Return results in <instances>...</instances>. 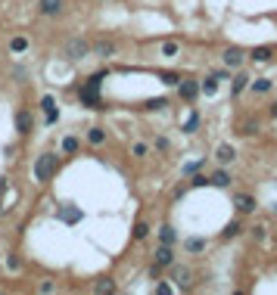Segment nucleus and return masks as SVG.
I'll use <instances>...</instances> for the list:
<instances>
[{"mask_svg": "<svg viewBox=\"0 0 277 295\" xmlns=\"http://www.w3.org/2000/svg\"><path fill=\"white\" fill-rule=\"evenodd\" d=\"M56 168H60V158H56L53 153H41V156L35 158V180H41V183L53 180Z\"/></svg>", "mask_w": 277, "mask_h": 295, "instance_id": "1", "label": "nucleus"}, {"mask_svg": "<svg viewBox=\"0 0 277 295\" xmlns=\"http://www.w3.org/2000/svg\"><path fill=\"white\" fill-rule=\"evenodd\" d=\"M63 56L69 59V62H78V59H87V56H90V40H85V38H72V40H65V47H63Z\"/></svg>", "mask_w": 277, "mask_h": 295, "instance_id": "2", "label": "nucleus"}, {"mask_svg": "<svg viewBox=\"0 0 277 295\" xmlns=\"http://www.w3.org/2000/svg\"><path fill=\"white\" fill-rule=\"evenodd\" d=\"M171 283H174V289L187 292L193 286V271L190 267H181V264H171Z\"/></svg>", "mask_w": 277, "mask_h": 295, "instance_id": "3", "label": "nucleus"}, {"mask_svg": "<svg viewBox=\"0 0 277 295\" xmlns=\"http://www.w3.org/2000/svg\"><path fill=\"white\" fill-rule=\"evenodd\" d=\"M234 208H237L240 215H253L258 208V202H256L253 193H234Z\"/></svg>", "mask_w": 277, "mask_h": 295, "instance_id": "4", "label": "nucleus"}, {"mask_svg": "<svg viewBox=\"0 0 277 295\" xmlns=\"http://www.w3.org/2000/svg\"><path fill=\"white\" fill-rule=\"evenodd\" d=\"M221 59H224L228 69H243V62H246V50H243V47H228L221 53Z\"/></svg>", "mask_w": 277, "mask_h": 295, "instance_id": "5", "label": "nucleus"}, {"mask_svg": "<svg viewBox=\"0 0 277 295\" xmlns=\"http://www.w3.org/2000/svg\"><path fill=\"white\" fill-rule=\"evenodd\" d=\"M38 13L53 19V16H63L65 13V0H38Z\"/></svg>", "mask_w": 277, "mask_h": 295, "instance_id": "6", "label": "nucleus"}, {"mask_svg": "<svg viewBox=\"0 0 277 295\" xmlns=\"http://www.w3.org/2000/svg\"><path fill=\"white\" fill-rule=\"evenodd\" d=\"M274 53H277V47H253L246 53V59H249V62H271Z\"/></svg>", "mask_w": 277, "mask_h": 295, "instance_id": "7", "label": "nucleus"}, {"mask_svg": "<svg viewBox=\"0 0 277 295\" xmlns=\"http://www.w3.org/2000/svg\"><path fill=\"white\" fill-rule=\"evenodd\" d=\"M215 158H218V165H234V158H237V149H234L231 143H218Z\"/></svg>", "mask_w": 277, "mask_h": 295, "instance_id": "8", "label": "nucleus"}, {"mask_svg": "<svg viewBox=\"0 0 277 295\" xmlns=\"http://www.w3.org/2000/svg\"><path fill=\"white\" fill-rule=\"evenodd\" d=\"M181 246L187 255H199V252H206V236H187Z\"/></svg>", "mask_w": 277, "mask_h": 295, "instance_id": "9", "label": "nucleus"}, {"mask_svg": "<svg viewBox=\"0 0 277 295\" xmlns=\"http://www.w3.org/2000/svg\"><path fill=\"white\" fill-rule=\"evenodd\" d=\"M90 53L100 59H109V56H115V44L112 40H97V44H90Z\"/></svg>", "mask_w": 277, "mask_h": 295, "instance_id": "10", "label": "nucleus"}, {"mask_svg": "<svg viewBox=\"0 0 277 295\" xmlns=\"http://www.w3.org/2000/svg\"><path fill=\"white\" fill-rule=\"evenodd\" d=\"M156 264H159V267H171V264H174V249L162 242V246L156 249Z\"/></svg>", "mask_w": 277, "mask_h": 295, "instance_id": "11", "label": "nucleus"}, {"mask_svg": "<svg viewBox=\"0 0 277 295\" xmlns=\"http://www.w3.org/2000/svg\"><path fill=\"white\" fill-rule=\"evenodd\" d=\"M199 94V81H178V97L181 99H196Z\"/></svg>", "mask_w": 277, "mask_h": 295, "instance_id": "12", "label": "nucleus"}, {"mask_svg": "<svg viewBox=\"0 0 277 295\" xmlns=\"http://www.w3.org/2000/svg\"><path fill=\"white\" fill-rule=\"evenodd\" d=\"M249 81H253V78H249L246 72H237V75H234V78H231V94H234V97H240L243 90L249 87Z\"/></svg>", "mask_w": 277, "mask_h": 295, "instance_id": "13", "label": "nucleus"}, {"mask_svg": "<svg viewBox=\"0 0 277 295\" xmlns=\"http://www.w3.org/2000/svg\"><path fill=\"white\" fill-rule=\"evenodd\" d=\"M231 180H234V177L224 171V168H218V171L209 177V183H212V187H218V190H228V187H231Z\"/></svg>", "mask_w": 277, "mask_h": 295, "instance_id": "14", "label": "nucleus"}, {"mask_svg": "<svg viewBox=\"0 0 277 295\" xmlns=\"http://www.w3.org/2000/svg\"><path fill=\"white\" fill-rule=\"evenodd\" d=\"M97 90H100V87H90V84H85V87H81V94H78L81 103H87V106L97 109V106H100V94H97Z\"/></svg>", "mask_w": 277, "mask_h": 295, "instance_id": "15", "label": "nucleus"}, {"mask_svg": "<svg viewBox=\"0 0 277 295\" xmlns=\"http://www.w3.org/2000/svg\"><path fill=\"white\" fill-rule=\"evenodd\" d=\"M271 87H274L271 78H256V81H249L246 90H253V94H271Z\"/></svg>", "mask_w": 277, "mask_h": 295, "instance_id": "16", "label": "nucleus"}, {"mask_svg": "<svg viewBox=\"0 0 277 295\" xmlns=\"http://www.w3.org/2000/svg\"><path fill=\"white\" fill-rule=\"evenodd\" d=\"M16 131H19V134H28L31 131V112H25V109L16 112Z\"/></svg>", "mask_w": 277, "mask_h": 295, "instance_id": "17", "label": "nucleus"}, {"mask_svg": "<svg viewBox=\"0 0 277 295\" xmlns=\"http://www.w3.org/2000/svg\"><path fill=\"white\" fill-rule=\"evenodd\" d=\"M159 239H162L165 246H174V242H178V230H174L171 224H162L159 227Z\"/></svg>", "mask_w": 277, "mask_h": 295, "instance_id": "18", "label": "nucleus"}, {"mask_svg": "<svg viewBox=\"0 0 277 295\" xmlns=\"http://www.w3.org/2000/svg\"><path fill=\"white\" fill-rule=\"evenodd\" d=\"M237 134H240V137H253V134H258V121H256V118L240 121V124H237Z\"/></svg>", "mask_w": 277, "mask_h": 295, "instance_id": "19", "label": "nucleus"}, {"mask_svg": "<svg viewBox=\"0 0 277 295\" xmlns=\"http://www.w3.org/2000/svg\"><path fill=\"white\" fill-rule=\"evenodd\" d=\"M149 230H153V227H149L147 221H137V224H134V233H131V236H134V242H144L147 236H149Z\"/></svg>", "mask_w": 277, "mask_h": 295, "instance_id": "20", "label": "nucleus"}, {"mask_svg": "<svg viewBox=\"0 0 277 295\" xmlns=\"http://www.w3.org/2000/svg\"><path fill=\"white\" fill-rule=\"evenodd\" d=\"M87 143H90V146H103V143H106V131L103 128H90L87 131Z\"/></svg>", "mask_w": 277, "mask_h": 295, "instance_id": "21", "label": "nucleus"}, {"mask_svg": "<svg viewBox=\"0 0 277 295\" xmlns=\"http://www.w3.org/2000/svg\"><path fill=\"white\" fill-rule=\"evenodd\" d=\"M240 233H243V224H240V221H231V224L221 230V239H237Z\"/></svg>", "mask_w": 277, "mask_h": 295, "instance_id": "22", "label": "nucleus"}, {"mask_svg": "<svg viewBox=\"0 0 277 295\" xmlns=\"http://www.w3.org/2000/svg\"><path fill=\"white\" fill-rule=\"evenodd\" d=\"M159 53H162V56H169V59H171V56H178V53H181V44H178V40H165V44H162V47H159Z\"/></svg>", "mask_w": 277, "mask_h": 295, "instance_id": "23", "label": "nucleus"}, {"mask_svg": "<svg viewBox=\"0 0 277 295\" xmlns=\"http://www.w3.org/2000/svg\"><path fill=\"white\" fill-rule=\"evenodd\" d=\"M28 47H31V44H28V38H22V35L10 40V53H25Z\"/></svg>", "mask_w": 277, "mask_h": 295, "instance_id": "24", "label": "nucleus"}, {"mask_svg": "<svg viewBox=\"0 0 277 295\" xmlns=\"http://www.w3.org/2000/svg\"><path fill=\"white\" fill-rule=\"evenodd\" d=\"M215 90H218V78H215V75H212V78H206L203 84H199V94H206V97H212Z\"/></svg>", "mask_w": 277, "mask_h": 295, "instance_id": "25", "label": "nucleus"}, {"mask_svg": "<svg viewBox=\"0 0 277 295\" xmlns=\"http://www.w3.org/2000/svg\"><path fill=\"white\" fill-rule=\"evenodd\" d=\"M78 146H81L78 137H65V140H63V153H65V156H75V153H78Z\"/></svg>", "mask_w": 277, "mask_h": 295, "instance_id": "26", "label": "nucleus"}, {"mask_svg": "<svg viewBox=\"0 0 277 295\" xmlns=\"http://www.w3.org/2000/svg\"><path fill=\"white\" fill-rule=\"evenodd\" d=\"M131 156L134 158H147L149 156V146H147V143H131Z\"/></svg>", "mask_w": 277, "mask_h": 295, "instance_id": "27", "label": "nucleus"}, {"mask_svg": "<svg viewBox=\"0 0 277 295\" xmlns=\"http://www.w3.org/2000/svg\"><path fill=\"white\" fill-rule=\"evenodd\" d=\"M94 292H97V295H103V292H115V283L106 276V280H100V283L94 286Z\"/></svg>", "mask_w": 277, "mask_h": 295, "instance_id": "28", "label": "nucleus"}, {"mask_svg": "<svg viewBox=\"0 0 277 295\" xmlns=\"http://www.w3.org/2000/svg\"><path fill=\"white\" fill-rule=\"evenodd\" d=\"M165 106H169V99H165V97H159V99H147V103H144V109H165Z\"/></svg>", "mask_w": 277, "mask_h": 295, "instance_id": "29", "label": "nucleus"}, {"mask_svg": "<svg viewBox=\"0 0 277 295\" xmlns=\"http://www.w3.org/2000/svg\"><path fill=\"white\" fill-rule=\"evenodd\" d=\"M196 124H199V115L193 112V115L187 118V124H184V134H193V131H196Z\"/></svg>", "mask_w": 277, "mask_h": 295, "instance_id": "30", "label": "nucleus"}, {"mask_svg": "<svg viewBox=\"0 0 277 295\" xmlns=\"http://www.w3.org/2000/svg\"><path fill=\"white\" fill-rule=\"evenodd\" d=\"M206 183H209V177H206V174H196V171H193V180L187 183V187H206Z\"/></svg>", "mask_w": 277, "mask_h": 295, "instance_id": "31", "label": "nucleus"}, {"mask_svg": "<svg viewBox=\"0 0 277 295\" xmlns=\"http://www.w3.org/2000/svg\"><path fill=\"white\" fill-rule=\"evenodd\" d=\"M41 109H44V112H56V103H53V97H44V99H41Z\"/></svg>", "mask_w": 277, "mask_h": 295, "instance_id": "32", "label": "nucleus"}, {"mask_svg": "<svg viewBox=\"0 0 277 295\" xmlns=\"http://www.w3.org/2000/svg\"><path fill=\"white\" fill-rule=\"evenodd\" d=\"M181 78H178V75H174V72H162V84H169V87H171V84H178Z\"/></svg>", "mask_w": 277, "mask_h": 295, "instance_id": "33", "label": "nucleus"}, {"mask_svg": "<svg viewBox=\"0 0 277 295\" xmlns=\"http://www.w3.org/2000/svg\"><path fill=\"white\" fill-rule=\"evenodd\" d=\"M38 292H44V295H50V292H56V283H50V280H44L38 286Z\"/></svg>", "mask_w": 277, "mask_h": 295, "instance_id": "34", "label": "nucleus"}, {"mask_svg": "<svg viewBox=\"0 0 277 295\" xmlns=\"http://www.w3.org/2000/svg\"><path fill=\"white\" fill-rule=\"evenodd\" d=\"M103 78H106V72H97V75H90V87H100V84H103Z\"/></svg>", "mask_w": 277, "mask_h": 295, "instance_id": "35", "label": "nucleus"}, {"mask_svg": "<svg viewBox=\"0 0 277 295\" xmlns=\"http://www.w3.org/2000/svg\"><path fill=\"white\" fill-rule=\"evenodd\" d=\"M203 165H206V158H199V162H190L187 168H184V171H187V174H193V171H199Z\"/></svg>", "mask_w": 277, "mask_h": 295, "instance_id": "36", "label": "nucleus"}, {"mask_svg": "<svg viewBox=\"0 0 277 295\" xmlns=\"http://www.w3.org/2000/svg\"><path fill=\"white\" fill-rule=\"evenodd\" d=\"M156 292H162V295H169V292H174V286H169V283H159V286H156Z\"/></svg>", "mask_w": 277, "mask_h": 295, "instance_id": "37", "label": "nucleus"}, {"mask_svg": "<svg viewBox=\"0 0 277 295\" xmlns=\"http://www.w3.org/2000/svg\"><path fill=\"white\" fill-rule=\"evenodd\" d=\"M6 264H10V271H19V258H16V255L6 258Z\"/></svg>", "mask_w": 277, "mask_h": 295, "instance_id": "38", "label": "nucleus"}, {"mask_svg": "<svg viewBox=\"0 0 277 295\" xmlns=\"http://www.w3.org/2000/svg\"><path fill=\"white\" fill-rule=\"evenodd\" d=\"M156 149H162V153H165V149H169V140H165V137H156Z\"/></svg>", "mask_w": 277, "mask_h": 295, "instance_id": "39", "label": "nucleus"}, {"mask_svg": "<svg viewBox=\"0 0 277 295\" xmlns=\"http://www.w3.org/2000/svg\"><path fill=\"white\" fill-rule=\"evenodd\" d=\"M268 115H271V118H277V99L271 103V109H268Z\"/></svg>", "mask_w": 277, "mask_h": 295, "instance_id": "40", "label": "nucleus"}, {"mask_svg": "<svg viewBox=\"0 0 277 295\" xmlns=\"http://www.w3.org/2000/svg\"><path fill=\"white\" fill-rule=\"evenodd\" d=\"M274 242H277V239H274Z\"/></svg>", "mask_w": 277, "mask_h": 295, "instance_id": "41", "label": "nucleus"}]
</instances>
